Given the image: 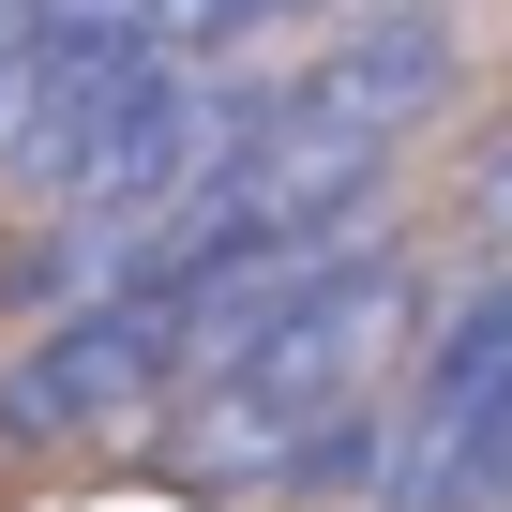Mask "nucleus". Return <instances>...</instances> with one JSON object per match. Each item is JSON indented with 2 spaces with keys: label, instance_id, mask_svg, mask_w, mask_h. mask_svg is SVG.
Returning <instances> with one entry per match:
<instances>
[{
  "label": "nucleus",
  "instance_id": "nucleus-2",
  "mask_svg": "<svg viewBox=\"0 0 512 512\" xmlns=\"http://www.w3.org/2000/svg\"><path fill=\"white\" fill-rule=\"evenodd\" d=\"M166 332L136 302H61L16 362H0V437L16 452H91V437H136L166 422Z\"/></svg>",
  "mask_w": 512,
  "mask_h": 512
},
{
  "label": "nucleus",
  "instance_id": "nucleus-5",
  "mask_svg": "<svg viewBox=\"0 0 512 512\" xmlns=\"http://www.w3.org/2000/svg\"><path fill=\"white\" fill-rule=\"evenodd\" d=\"M272 16H347V0H211V61H226V46H256ZM362 16H392V0H362Z\"/></svg>",
  "mask_w": 512,
  "mask_h": 512
},
{
  "label": "nucleus",
  "instance_id": "nucleus-1",
  "mask_svg": "<svg viewBox=\"0 0 512 512\" xmlns=\"http://www.w3.org/2000/svg\"><path fill=\"white\" fill-rule=\"evenodd\" d=\"M452 106V16L437 0H392V16L332 31L317 61L256 76V136H302V151H407Z\"/></svg>",
  "mask_w": 512,
  "mask_h": 512
},
{
  "label": "nucleus",
  "instance_id": "nucleus-4",
  "mask_svg": "<svg viewBox=\"0 0 512 512\" xmlns=\"http://www.w3.org/2000/svg\"><path fill=\"white\" fill-rule=\"evenodd\" d=\"M467 256H482V272H512V136L467 166Z\"/></svg>",
  "mask_w": 512,
  "mask_h": 512
},
{
  "label": "nucleus",
  "instance_id": "nucleus-3",
  "mask_svg": "<svg viewBox=\"0 0 512 512\" xmlns=\"http://www.w3.org/2000/svg\"><path fill=\"white\" fill-rule=\"evenodd\" d=\"M497 407H512V272H482L467 302H437V332H422L407 392L377 407V467L452 452V437H467V422H497Z\"/></svg>",
  "mask_w": 512,
  "mask_h": 512
}]
</instances>
